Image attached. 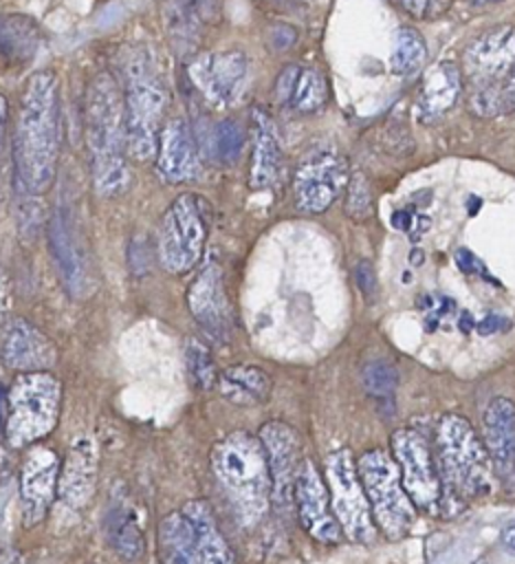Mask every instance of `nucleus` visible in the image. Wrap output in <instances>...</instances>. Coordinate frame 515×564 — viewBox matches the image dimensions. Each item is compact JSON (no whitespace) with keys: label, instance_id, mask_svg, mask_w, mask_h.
Here are the masks:
<instances>
[{"label":"nucleus","instance_id":"44","mask_svg":"<svg viewBox=\"0 0 515 564\" xmlns=\"http://www.w3.org/2000/svg\"><path fill=\"white\" fill-rule=\"evenodd\" d=\"M502 95L508 104V108H515V66L511 68V73L504 77V84H502Z\"/></svg>","mask_w":515,"mask_h":564},{"label":"nucleus","instance_id":"17","mask_svg":"<svg viewBox=\"0 0 515 564\" xmlns=\"http://www.w3.org/2000/svg\"><path fill=\"white\" fill-rule=\"evenodd\" d=\"M48 242L64 289L77 300L88 297L95 291L92 273L84 251L79 249L70 218L62 209H57L48 223Z\"/></svg>","mask_w":515,"mask_h":564},{"label":"nucleus","instance_id":"12","mask_svg":"<svg viewBox=\"0 0 515 564\" xmlns=\"http://www.w3.org/2000/svg\"><path fill=\"white\" fill-rule=\"evenodd\" d=\"M348 161L341 154L332 150H319L310 154L297 167L293 178L297 207L308 214L326 212L348 185Z\"/></svg>","mask_w":515,"mask_h":564},{"label":"nucleus","instance_id":"50","mask_svg":"<svg viewBox=\"0 0 515 564\" xmlns=\"http://www.w3.org/2000/svg\"><path fill=\"white\" fill-rule=\"evenodd\" d=\"M478 2H497V0H478Z\"/></svg>","mask_w":515,"mask_h":564},{"label":"nucleus","instance_id":"45","mask_svg":"<svg viewBox=\"0 0 515 564\" xmlns=\"http://www.w3.org/2000/svg\"><path fill=\"white\" fill-rule=\"evenodd\" d=\"M429 229V218L427 216H416V220L412 223V229H409V236L412 240H420V236Z\"/></svg>","mask_w":515,"mask_h":564},{"label":"nucleus","instance_id":"19","mask_svg":"<svg viewBox=\"0 0 515 564\" xmlns=\"http://www.w3.org/2000/svg\"><path fill=\"white\" fill-rule=\"evenodd\" d=\"M57 359L55 344L31 322L15 319L7 328L2 341V361L11 368L22 372H44Z\"/></svg>","mask_w":515,"mask_h":564},{"label":"nucleus","instance_id":"24","mask_svg":"<svg viewBox=\"0 0 515 564\" xmlns=\"http://www.w3.org/2000/svg\"><path fill=\"white\" fill-rule=\"evenodd\" d=\"M180 513L187 518L194 531L198 564H233V553L229 549V542L224 540L216 522L213 509L207 500L202 498L187 500Z\"/></svg>","mask_w":515,"mask_h":564},{"label":"nucleus","instance_id":"20","mask_svg":"<svg viewBox=\"0 0 515 564\" xmlns=\"http://www.w3.org/2000/svg\"><path fill=\"white\" fill-rule=\"evenodd\" d=\"M467 64L475 82L493 84L504 79L515 66V29L495 26L480 35L467 48Z\"/></svg>","mask_w":515,"mask_h":564},{"label":"nucleus","instance_id":"21","mask_svg":"<svg viewBox=\"0 0 515 564\" xmlns=\"http://www.w3.org/2000/svg\"><path fill=\"white\" fill-rule=\"evenodd\" d=\"M97 480V445L92 438H75L57 480V496L70 509H81L95 489Z\"/></svg>","mask_w":515,"mask_h":564},{"label":"nucleus","instance_id":"48","mask_svg":"<svg viewBox=\"0 0 515 564\" xmlns=\"http://www.w3.org/2000/svg\"><path fill=\"white\" fill-rule=\"evenodd\" d=\"M9 392L4 390V386L0 383V425L7 423V405H9Z\"/></svg>","mask_w":515,"mask_h":564},{"label":"nucleus","instance_id":"14","mask_svg":"<svg viewBox=\"0 0 515 564\" xmlns=\"http://www.w3.org/2000/svg\"><path fill=\"white\" fill-rule=\"evenodd\" d=\"M187 75L207 101L222 106L233 99L244 82L246 55L238 48L200 53L187 64Z\"/></svg>","mask_w":515,"mask_h":564},{"label":"nucleus","instance_id":"5","mask_svg":"<svg viewBox=\"0 0 515 564\" xmlns=\"http://www.w3.org/2000/svg\"><path fill=\"white\" fill-rule=\"evenodd\" d=\"M125 104V148L134 161L156 156L167 88L147 48L134 46L121 59Z\"/></svg>","mask_w":515,"mask_h":564},{"label":"nucleus","instance_id":"36","mask_svg":"<svg viewBox=\"0 0 515 564\" xmlns=\"http://www.w3.org/2000/svg\"><path fill=\"white\" fill-rule=\"evenodd\" d=\"M244 148V128L235 119H222L216 128V152L224 165H233Z\"/></svg>","mask_w":515,"mask_h":564},{"label":"nucleus","instance_id":"23","mask_svg":"<svg viewBox=\"0 0 515 564\" xmlns=\"http://www.w3.org/2000/svg\"><path fill=\"white\" fill-rule=\"evenodd\" d=\"M251 143H253V156H251L249 185L253 189H269L277 183L282 174V150H280L275 123L271 115L260 106L251 110Z\"/></svg>","mask_w":515,"mask_h":564},{"label":"nucleus","instance_id":"9","mask_svg":"<svg viewBox=\"0 0 515 564\" xmlns=\"http://www.w3.org/2000/svg\"><path fill=\"white\" fill-rule=\"evenodd\" d=\"M326 485L330 494L332 513L343 535L354 544H374L379 529L374 524L372 509L357 471V458L348 447L335 449L328 456Z\"/></svg>","mask_w":515,"mask_h":564},{"label":"nucleus","instance_id":"16","mask_svg":"<svg viewBox=\"0 0 515 564\" xmlns=\"http://www.w3.org/2000/svg\"><path fill=\"white\" fill-rule=\"evenodd\" d=\"M59 458L46 445H35L20 469V494L24 522L35 524L48 511L59 480Z\"/></svg>","mask_w":515,"mask_h":564},{"label":"nucleus","instance_id":"39","mask_svg":"<svg viewBox=\"0 0 515 564\" xmlns=\"http://www.w3.org/2000/svg\"><path fill=\"white\" fill-rule=\"evenodd\" d=\"M297 40V33H295V29L293 26H288V24H275V26H271V31H269V46H273L275 51H284V48H288V46H293V42Z\"/></svg>","mask_w":515,"mask_h":564},{"label":"nucleus","instance_id":"13","mask_svg":"<svg viewBox=\"0 0 515 564\" xmlns=\"http://www.w3.org/2000/svg\"><path fill=\"white\" fill-rule=\"evenodd\" d=\"M295 513L304 531L319 544H339L341 527L332 513L328 485L321 478L317 465L310 458H304L295 478Z\"/></svg>","mask_w":515,"mask_h":564},{"label":"nucleus","instance_id":"40","mask_svg":"<svg viewBox=\"0 0 515 564\" xmlns=\"http://www.w3.org/2000/svg\"><path fill=\"white\" fill-rule=\"evenodd\" d=\"M297 75H299L297 66H288V68L282 70V75L277 77V84H275V95H277L280 101H291Z\"/></svg>","mask_w":515,"mask_h":564},{"label":"nucleus","instance_id":"42","mask_svg":"<svg viewBox=\"0 0 515 564\" xmlns=\"http://www.w3.org/2000/svg\"><path fill=\"white\" fill-rule=\"evenodd\" d=\"M502 324H504V319H502L500 315H486L482 322H478V324H475V328H478V333H480V335H491V333L500 330V328H502Z\"/></svg>","mask_w":515,"mask_h":564},{"label":"nucleus","instance_id":"35","mask_svg":"<svg viewBox=\"0 0 515 564\" xmlns=\"http://www.w3.org/2000/svg\"><path fill=\"white\" fill-rule=\"evenodd\" d=\"M374 212L370 181L363 172H352L346 185V214L354 220H365Z\"/></svg>","mask_w":515,"mask_h":564},{"label":"nucleus","instance_id":"18","mask_svg":"<svg viewBox=\"0 0 515 564\" xmlns=\"http://www.w3.org/2000/svg\"><path fill=\"white\" fill-rule=\"evenodd\" d=\"M156 167L172 183L191 181L200 174V154L185 119H169L158 132Z\"/></svg>","mask_w":515,"mask_h":564},{"label":"nucleus","instance_id":"30","mask_svg":"<svg viewBox=\"0 0 515 564\" xmlns=\"http://www.w3.org/2000/svg\"><path fill=\"white\" fill-rule=\"evenodd\" d=\"M108 522H110L108 533H110L112 549L123 560H130V562L136 560L143 553L145 540H143V533H141L134 516L125 507H112Z\"/></svg>","mask_w":515,"mask_h":564},{"label":"nucleus","instance_id":"33","mask_svg":"<svg viewBox=\"0 0 515 564\" xmlns=\"http://www.w3.org/2000/svg\"><path fill=\"white\" fill-rule=\"evenodd\" d=\"M324 101H326V79H324V75L315 68L299 70L297 82H295V90H293V97H291L293 108L308 115V112L319 110L324 106Z\"/></svg>","mask_w":515,"mask_h":564},{"label":"nucleus","instance_id":"32","mask_svg":"<svg viewBox=\"0 0 515 564\" xmlns=\"http://www.w3.org/2000/svg\"><path fill=\"white\" fill-rule=\"evenodd\" d=\"M185 364L187 375L198 390H211L218 383V368L211 350L200 339H187L185 344Z\"/></svg>","mask_w":515,"mask_h":564},{"label":"nucleus","instance_id":"4","mask_svg":"<svg viewBox=\"0 0 515 564\" xmlns=\"http://www.w3.org/2000/svg\"><path fill=\"white\" fill-rule=\"evenodd\" d=\"M436 454L445 509L491 494V456L473 425L460 414H445L436 425Z\"/></svg>","mask_w":515,"mask_h":564},{"label":"nucleus","instance_id":"11","mask_svg":"<svg viewBox=\"0 0 515 564\" xmlns=\"http://www.w3.org/2000/svg\"><path fill=\"white\" fill-rule=\"evenodd\" d=\"M258 438L271 471V505L280 516H286L295 511V478L304 460L299 456V436L284 421H266L260 427Z\"/></svg>","mask_w":515,"mask_h":564},{"label":"nucleus","instance_id":"31","mask_svg":"<svg viewBox=\"0 0 515 564\" xmlns=\"http://www.w3.org/2000/svg\"><path fill=\"white\" fill-rule=\"evenodd\" d=\"M425 57H427V46L423 35L412 26L398 29L394 48L390 55V70L394 75H412L423 66Z\"/></svg>","mask_w":515,"mask_h":564},{"label":"nucleus","instance_id":"3","mask_svg":"<svg viewBox=\"0 0 515 564\" xmlns=\"http://www.w3.org/2000/svg\"><path fill=\"white\" fill-rule=\"evenodd\" d=\"M211 471L231 500L238 520L258 527L271 507V471L260 438L231 432L211 449Z\"/></svg>","mask_w":515,"mask_h":564},{"label":"nucleus","instance_id":"22","mask_svg":"<svg viewBox=\"0 0 515 564\" xmlns=\"http://www.w3.org/2000/svg\"><path fill=\"white\" fill-rule=\"evenodd\" d=\"M222 0H167L163 7L165 31L178 51H189L198 44L205 26L220 18Z\"/></svg>","mask_w":515,"mask_h":564},{"label":"nucleus","instance_id":"8","mask_svg":"<svg viewBox=\"0 0 515 564\" xmlns=\"http://www.w3.org/2000/svg\"><path fill=\"white\" fill-rule=\"evenodd\" d=\"M205 240V200L189 192L176 196L172 205L165 209L156 234V251L161 267L169 273H187L200 260Z\"/></svg>","mask_w":515,"mask_h":564},{"label":"nucleus","instance_id":"26","mask_svg":"<svg viewBox=\"0 0 515 564\" xmlns=\"http://www.w3.org/2000/svg\"><path fill=\"white\" fill-rule=\"evenodd\" d=\"M220 394L240 408H253L269 399L271 394V377L251 364L229 366L218 377Z\"/></svg>","mask_w":515,"mask_h":564},{"label":"nucleus","instance_id":"7","mask_svg":"<svg viewBox=\"0 0 515 564\" xmlns=\"http://www.w3.org/2000/svg\"><path fill=\"white\" fill-rule=\"evenodd\" d=\"M7 397L4 434L13 447L35 445L53 432L59 416L62 383L51 372H22Z\"/></svg>","mask_w":515,"mask_h":564},{"label":"nucleus","instance_id":"25","mask_svg":"<svg viewBox=\"0 0 515 564\" xmlns=\"http://www.w3.org/2000/svg\"><path fill=\"white\" fill-rule=\"evenodd\" d=\"M484 447L493 463L508 467L515 463V403L506 397H495L482 414Z\"/></svg>","mask_w":515,"mask_h":564},{"label":"nucleus","instance_id":"43","mask_svg":"<svg viewBox=\"0 0 515 564\" xmlns=\"http://www.w3.org/2000/svg\"><path fill=\"white\" fill-rule=\"evenodd\" d=\"M4 128H7V99L0 95V178H2V163H4Z\"/></svg>","mask_w":515,"mask_h":564},{"label":"nucleus","instance_id":"10","mask_svg":"<svg viewBox=\"0 0 515 564\" xmlns=\"http://www.w3.org/2000/svg\"><path fill=\"white\" fill-rule=\"evenodd\" d=\"M390 445L403 487L414 507L423 513L436 516L442 502V480L427 438L414 427H398L392 432Z\"/></svg>","mask_w":515,"mask_h":564},{"label":"nucleus","instance_id":"38","mask_svg":"<svg viewBox=\"0 0 515 564\" xmlns=\"http://www.w3.org/2000/svg\"><path fill=\"white\" fill-rule=\"evenodd\" d=\"M354 282L365 300H372L376 293V273L370 260H359L354 267Z\"/></svg>","mask_w":515,"mask_h":564},{"label":"nucleus","instance_id":"28","mask_svg":"<svg viewBox=\"0 0 515 564\" xmlns=\"http://www.w3.org/2000/svg\"><path fill=\"white\" fill-rule=\"evenodd\" d=\"M37 24L22 13H0V53L11 62H29L40 46Z\"/></svg>","mask_w":515,"mask_h":564},{"label":"nucleus","instance_id":"49","mask_svg":"<svg viewBox=\"0 0 515 564\" xmlns=\"http://www.w3.org/2000/svg\"><path fill=\"white\" fill-rule=\"evenodd\" d=\"M4 304H7V280H4V273L0 269V319H2V313H4Z\"/></svg>","mask_w":515,"mask_h":564},{"label":"nucleus","instance_id":"29","mask_svg":"<svg viewBox=\"0 0 515 564\" xmlns=\"http://www.w3.org/2000/svg\"><path fill=\"white\" fill-rule=\"evenodd\" d=\"M163 564H198L194 531L180 511H172L158 524Z\"/></svg>","mask_w":515,"mask_h":564},{"label":"nucleus","instance_id":"27","mask_svg":"<svg viewBox=\"0 0 515 564\" xmlns=\"http://www.w3.org/2000/svg\"><path fill=\"white\" fill-rule=\"evenodd\" d=\"M462 82H460V70L451 62H440L434 64L425 79L423 88L418 95V110L425 119H436L442 112H447L458 95H460Z\"/></svg>","mask_w":515,"mask_h":564},{"label":"nucleus","instance_id":"34","mask_svg":"<svg viewBox=\"0 0 515 564\" xmlns=\"http://www.w3.org/2000/svg\"><path fill=\"white\" fill-rule=\"evenodd\" d=\"M361 381L374 399H392L398 386V370L385 359H370L361 370Z\"/></svg>","mask_w":515,"mask_h":564},{"label":"nucleus","instance_id":"46","mask_svg":"<svg viewBox=\"0 0 515 564\" xmlns=\"http://www.w3.org/2000/svg\"><path fill=\"white\" fill-rule=\"evenodd\" d=\"M500 540H502V544H504V549H506V551L515 553V522L502 529V533H500Z\"/></svg>","mask_w":515,"mask_h":564},{"label":"nucleus","instance_id":"37","mask_svg":"<svg viewBox=\"0 0 515 564\" xmlns=\"http://www.w3.org/2000/svg\"><path fill=\"white\" fill-rule=\"evenodd\" d=\"M398 7L414 18H434L447 11L451 0H396Z\"/></svg>","mask_w":515,"mask_h":564},{"label":"nucleus","instance_id":"41","mask_svg":"<svg viewBox=\"0 0 515 564\" xmlns=\"http://www.w3.org/2000/svg\"><path fill=\"white\" fill-rule=\"evenodd\" d=\"M456 262H458V267H460V271H464V273H475V271H484V267H482V262L469 251V249H458L456 251Z\"/></svg>","mask_w":515,"mask_h":564},{"label":"nucleus","instance_id":"6","mask_svg":"<svg viewBox=\"0 0 515 564\" xmlns=\"http://www.w3.org/2000/svg\"><path fill=\"white\" fill-rule=\"evenodd\" d=\"M357 471L379 533L390 542L407 538L418 509L403 487L396 460L387 452L374 447L357 458Z\"/></svg>","mask_w":515,"mask_h":564},{"label":"nucleus","instance_id":"2","mask_svg":"<svg viewBox=\"0 0 515 564\" xmlns=\"http://www.w3.org/2000/svg\"><path fill=\"white\" fill-rule=\"evenodd\" d=\"M84 121L92 185L101 196H117L128 183L125 104L123 90L110 73H99L90 82Z\"/></svg>","mask_w":515,"mask_h":564},{"label":"nucleus","instance_id":"15","mask_svg":"<svg viewBox=\"0 0 515 564\" xmlns=\"http://www.w3.org/2000/svg\"><path fill=\"white\" fill-rule=\"evenodd\" d=\"M187 306L202 330L216 341H229L233 330V313L224 293L222 271L207 264L187 289Z\"/></svg>","mask_w":515,"mask_h":564},{"label":"nucleus","instance_id":"1","mask_svg":"<svg viewBox=\"0 0 515 564\" xmlns=\"http://www.w3.org/2000/svg\"><path fill=\"white\" fill-rule=\"evenodd\" d=\"M59 88L53 70L29 77L13 132V161L20 185L29 194L51 189L59 159Z\"/></svg>","mask_w":515,"mask_h":564},{"label":"nucleus","instance_id":"47","mask_svg":"<svg viewBox=\"0 0 515 564\" xmlns=\"http://www.w3.org/2000/svg\"><path fill=\"white\" fill-rule=\"evenodd\" d=\"M412 214L409 212H394L392 214V225L396 229H412Z\"/></svg>","mask_w":515,"mask_h":564}]
</instances>
